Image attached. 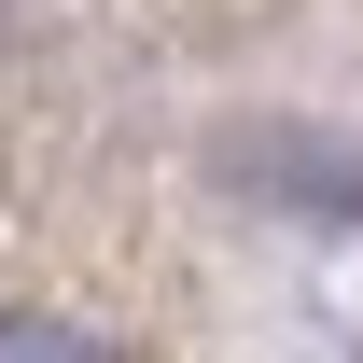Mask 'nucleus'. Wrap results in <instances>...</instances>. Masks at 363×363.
<instances>
[{"label":"nucleus","mask_w":363,"mask_h":363,"mask_svg":"<svg viewBox=\"0 0 363 363\" xmlns=\"http://www.w3.org/2000/svg\"><path fill=\"white\" fill-rule=\"evenodd\" d=\"M0 363H112V350L84 321H56V308H0Z\"/></svg>","instance_id":"1"},{"label":"nucleus","mask_w":363,"mask_h":363,"mask_svg":"<svg viewBox=\"0 0 363 363\" xmlns=\"http://www.w3.org/2000/svg\"><path fill=\"white\" fill-rule=\"evenodd\" d=\"M266 196H308V210H363V168H335V154H266Z\"/></svg>","instance_id":"2"}]
</instances>
